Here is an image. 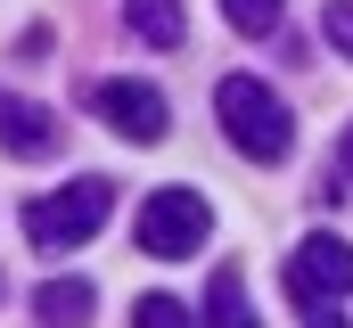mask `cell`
Segmentation results:
<instances>
[{
  "label": "cell",
  "instance_id": "cell-8",
  "mask_svg": "<svg viewBox=\"0 0 353 328\" xmlns=\"http://www.w3.org/2000/svg\"><path fill=\"white\" fill-rule=\"evenodd\" d=\"M205 328H263L255 320V304H247V279L222 263L214 271V287H205Z\"/></svg>",
  "mask_w": 353,
  "mask_h": 328
},
{
  "label": "cell",
  "instance_id": "cell-3",
  "mask_svg": "<svg viewBox=\"0 0 353 328\" xmlns=\"http://www.w3.org/2000/svg\"><path fill=\"white\" fill-rule=\"evenodd\" d=\"M205 230H214V214H205V197H197V189H148V205H140V222H132L140 254H157V263L197 254Z\"/></svg>",
  "mask_w": 353,
  "mask_h": 328
},
{
  "label": "cell",
  "instance_id": "cell-14",
  "mask_svg": "<svg viewBox=\"0 0 353 328\" xmlns=\"http://www.w3.org/2000/svg\"><path fill=\"white\" fill-rule=\"evenodd\" d=\"M304 328H353V320L337 312V304H312V312H304Z\"/></svg>",
  "mask_w": 353,
  "mask_h": 328
},
{
  "label": "cell",
  "instance_id": "cell-13",
  "mask_svg": "<svg viewBox=\"0 0 353 328\" xmlns=\"http://www.w3.org/2000/svg\"><path fill=\"white\" fill-rule=\"evenodd\" d=\"M321 33H329V41H337V50L353 58V0H329V17H321Z\"/></svg>",
  "mask_w": 353,
  "mask_h": 328
},
{
  "label": "cell",
  "instance_id": "cell-11",
  "mask_svg": "<svg viewBox=\"0 0 353 328\" xmlns=\"http://www.w3.org/2000/svg\"><path fill=\"white\" fill-rule=\"evenodd\" d=\"M132 328H189V312H181L173 296H140L132 304Z\"/></svg>",
  "mask_w": 353,
  "mask_h": 328
},
{
  "label": "cell",
  "instance_id": "cell-5",
  "mask_svg": "<svg viewBox=\"0 0 353 328\" xmlns=\"http://www.w3.org/2000/svg\"><path fill=\"white\" fill-rule=\"evenodd\" d=\"M90 115H99L107 132L140 140V148H157V140H165V123H173L165 90H148V82H99V90H90Z\"/></svg>",
  "mask_w": 353,
  "mask_h": 328
},
{
  "label": "cell",
  "instance_id": "cell-12",
  "mask_svg": "<svg viewBox=\"0 0 353 328\" xmlns=\"http://www.w3.org/2000/svg\"><path fill=\"white\" fill-rule=\"evenodd\" d=\"M353 189V123H345V140H337V156H329V189L321 197H345Z\"/></svg>",
  "mask_w": 353,
  "mask_h": 328
},
{
  "label": "cell",
  "instance_id": "cell-7",
  "mask_svg": "<svg viewBox=\"0 0 353 328\" xmlns=\"http://www.w3.org/2000/svg\"><path fill=\"white\" fill-rule=\"evenodd\" d=\"M90 279H50V287H33V320L41 328H90Z\"/></svg>",
  "mask_w": 353,
  "mask_h": 328
},
{
  "label": "cell",
  "instance_id": "cell-1",
  "mask_svg": "<svg viewBox=\"0 0 353 328\" xmlns=\"http://www.w3.org/2000/svg\"><path fill=\"white\" fill-rule=\"evenodd\" d=\"M214 115H222V132H230V148L255 164H279L296 148V123H288V107H279V90L255 74H222L214 82Z\"/></svg>",
  "mask_w": 353,
  "mask_h": 328
},
{
  "label": "cell",
  "instance_id": "cell-4",
  "mask_svg": "<svg viewBox=\"0 0 353 328\" xmlns=\"http://www.w3.org/2000/svg\"><path fill=\"white\" fill-rule=\"evenodd\" d=\"M288 296L312 312V304H345L353 296V238L337 230H312V238L288 254Z\"/></svg>",
  "mask_w": 353,
  "mask_h": 328
},
{
  "label": "cell",
  "instance_id": "cell-9",
  "mask_svg": "<svg viewBox=\"0 0 353 328\" xmlns=\"http://www.w3.org/2000/svg\"><path fill=\"white\" fill-rule=\"evenodd\" d=\"M123 17H132V33L148 41V50H181V0H123Z\"/></svg>",
  "mask_w": 353,
  "mask_h": 328
},
{
  "label": "cell",
  "instance_id": "cell-6",
  "mask_svg": "<svg viewBox=\"0 0 353 328\" xmlns=\"http://www.w3.org/2000/svg\"><path fill=\"white\" fill-rule=\"evenodd\" d=\"M58 140H66V123H58L50 107L0 90V148H8V156H58Z\"/></svg>",
  "mask_w": 353,
  "mask_h": 328
},
{
  "label": "cell",
  "instance_id": "cell-2",
  "mask_svg": "<svg viewBox=\"0 0 353 328\" xmlns=\"http://www.w3.org/2000/svg\"><path fill=\"white\" fill-rule=\"evenodd\" d=\"M107 214H115V181L83 172V181H66V189H50V197L25 205V238L41 246V254H74L83 238L107 230Z\"/></svg>",
  "mask_w": 353,
  "mask_h": 328
},
{
  "label": "cell",
  "instance_id": "cell-10",
  "mask_svg": "<svg viewBox=\"0 0 353 328\" xmlns=\"http://www.w3.org/2000/svg\"><path fill=\"white\" fill-rule=\"evenodd\" d=\"M279 8H288V0H222V17H230L239 33H271V25H279Z\"/></svg>",
  "mask_w": 353,
  "mask_h": 328
}]
</instances>
